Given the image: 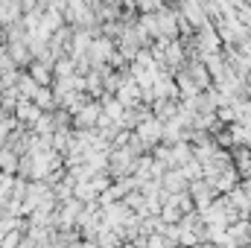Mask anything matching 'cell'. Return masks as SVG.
I'll return each instance as SVG.
<instances>
[{"label": "cell", "instance_id": "cell-6", "mask_svg": "<svg viewBox=\"0 0 251 248\" xmlns=\"http://www.w3.org/2000/svg\"><path fill=\"white\" fill-rule=\"evenodd\" d=\"M15 91H18V97L21 99H32L35 97V91H38V85L32 82V76L29 73H18V79H15V85H12Z\"/></svg>", "mask_w": 251, "mask_h": 248}, {"label": "cell", "instance_id": "cell-4", "mask_svg": "<svg viewBox=\"0 0 251 248\" xmlns=\"http://www.w3.org/2000/svg\"><path fill=\"white\" fill-rule=\"evenodd\" d=\"M18 164H21V155L3 143V146H0V173H6V175H18Z\"/></svg>", "mask_w": 251, "mask_h": 248}, {"label": "cell", "instance_id": "cell-8", "mask_svg": "<svg viewBox=\"0 0 251 248\" xmlns=\"http://www.w3.org/2000/svg\"><path fill=\"white\" fill-rule=\"evenodd\" d=\"M246 85H249V88H251V73H249V76H246Z\"/></svg>", "mask_w": 251, "mask_h": 248}, {"label": "cell", "instance_id": "cell-7", "mask_svg": "<svg viewBox=\"0 0 251 248\" xmlns=\"http://www.w3.org/2000/svg\"><path fill=\"white\" fill-rule=\"evenodd\" d=\"M32 102H35L38 111H56V108H59V102H56V97H53V88H38L35 97H32Z\"/></svg>", "mask_w": 251, "mask_h": 248}, {"label": "cell", "instance_id": "cell-3", "mask_svg": "<svg viewBox=\"0 0 251 248\" xmlns=\"http://www.w3.org/2000/svg\"><path fill=\"white\" fill-rule=\"evenodd\" d=\"M12 114H15V123H18V125L29 128V125L35 123L44 111H38L32 99H18V102H15V108H12Z\"/></svg>", "mask_w": 251, "mask_h": 248}, {"label": "cell", "instance_id": "cell-1", "mask_svg": "<svg viewBox=\"0 0 251 248\" xmlns=\"http://www.w3.org/2000/svg\"><path fill=\"white\" fill-rule=\"evenodd\" d=\"M161 131H164V123H158L155 117H149V120H143V123L137 125L131 134L137 137V143L143 146V152H149V149H155L161 143Z\"/></svg>", "mask_w": 251, "mask_h": 248}, {"label": "cell", "instance_id": "cell-5", "mask_svg": "<svg viewBox=\"0 0 251 248\" xmlns=\"http://www.w3.org/2000/svg\"><path fill=\"white\" fill-rule=\"evenodd\" d=\"M21 0H0V26H9L21 18Z\"/></svg>", "mask_w": 251, "mask_h": 248}, {"label": "cell", "instance_id": "cell-2", "mask_svg": "<svg viewBox=\"0 0 251 248\" xmlns=\"http://www.w3.org/2000/svg\"><path fill=\"white\" fill-rule=\"evenodd\" d=\"M100 114H102L100 102L88 99V102H85V105L73 114V125H76L79 131H91V128H97V123H100Z\"/></svg>", "mask_w": 251, "mask_h": 248}]
</instances>
